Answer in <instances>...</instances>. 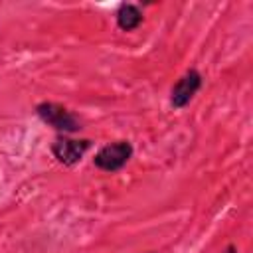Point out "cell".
Instances as JSON below:
<instances>
[{
	"label": "cell",
	"mask_w": 253,
	"mask_h": 253,
	"mask_svg": "<svg viewBox=\"0 0 253 253\" xmlns=\"http://www.w3.org/2000/svg\"><path fill=\"white\" fill-rule=\"evenodd\" d=\"M36 113H38V117H40L45 125L53 126L55 130H59V132H63V134H71V132H77V130L81 128L79 119H77L69 109H65L63 105L43 101V103H40V105L36 107Z\"/></svg>",
	"instance_id": "obj_1"
},
{
	"label": "cell",
	"mask_w": 253,
	"mask_h": 253,
	"mask_svg": "<svg viewBox=\"0 0 253 253\" xmlns=\"http://www.w3.org/2000/svg\"><path fill=\"white\" fill-rule=\"evenodd\" d=\"M223 253H237V249H235V247H233V245H229V247H227V249H225V251H223Z\"/></svg>",
	"instance_id": "obj_6"
},
{
	"label": "cell",
	"mask_w": 253,
	"mask_h": 253,
	"mask_svg": "<svg viewBox=\"0 0 253 253\" xmlns=\"http://www.w3.org/2000/svg\"><path fill=\"white\" fill-rule=\"evenodd\" d=\"M202 87V75L200 71L196 69H188L170 89V105L174 109H184L192 99L194 95L200 91Z\"/></svg>",
	"instance_id": "obj_3"
},
{
	"label": "cell",
	"mask_w": 253,
	"mask_h": 253,
	"mask_svg": "<svg viewBox=\"0 0 253 253\" xmlns=\"http://www.w3.org/2000/svg\"><path fill=\"white\" fill-rule=\"evenodd\" d=\"M91 146V140L83 138V140H75L69 136H57L51 144V154L65 166H73L77 164L83 154L87 152V148Z\"/></svg>",
	"instance_id": "obj_4"
},
{
	"label": "cell",
	"mask_w": 253,
	"mask_h": 253,
	"mask_svg": "<svg viewBox=\"0 0 253 253\" xmlns=\"http://www.w3.org/2000/svg\"><path fill=\"white\" fill-rule=\"evenodd\" d=\"M117 26L123 30V32H132L140 26L142 22V12L138 10L136 4H121L119 10H117Z\"/></svg>",
	"instance_id": "obj_5"
},
{
	"label": "cell",
	"mask_w": 253,
	"mask_h": 253,
	"mask_svg": "<svg viewBox=\"0 0 253 253\" xmlns=\"http://www.w3.org/2000/svg\"><path fill=\"white\" fill-rule=\"evenodd\" d=\"M132 156V144L128 140H117L111 144H105L93 158L95 166L105 172H117L121 170Z\"/></svg>",
	"instance_id": "obj_2"
}]
</instances>
